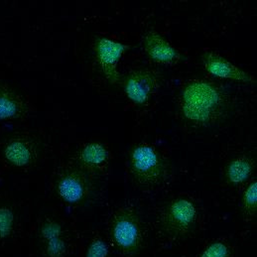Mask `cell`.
<instances>
[{"label": "cell", "instance_id": "3957f363", "mask_svg": "<svg viewBox=\"0 0 257 257\" xmlns=\"http://www.w3.org/2000/svg\"><path fill=\"white\" fill-rule=\"evenodd\" d=\"M201 222L199 203L193 196L183 194L172 198L159 208L154 227L160 242L173 246L195 235Z\"/></svg>", "mask_w": 257, "mask_h": 257}, {"label": "cell", "instance_id": "4fadbf2b", "mask_svg": "<svg viewBox=\"0 0 257 257\" xmlns=\"http://www.w3.org/2000/svg\"><path fill=\"white\" fill-rule=\"evenodd\" d=\"M142 45L148 58L156 64L175 67L183 59L181 53L157 31L145 33Z\"/></svg>", "mask_w": 257, "mask_h": 257}, {"label": "cell", "instance_id": "2e32d148", "mask_svg": "<svg viewBox=\"0 0 257 257\" xmlns=\"http://www.w3.org/2000/svg\"><path fill=\"white\" fill-rule=\"evenodd\" d=\"M235 246L226 237H214L206 241L196 257H235Z\"/></svg>", "mask_w": 257, "mask_h": 257}, {"label": "cell", "instance_id": "8992f818", "mask_svg": "<svg viewBox=\"0 0 257 257\" xmlns=\"http://www.w3.org/2000/svg\"><path fill=\"white\" fill-rule=\"evenodd\" d=\"M96 179L71 160L57 167L52 178L55 198L70 209H78L91 201L96 192Z\"/></svg>", "mask_w": 257, "mask_h": 257}, {"label": "cell", "instance_id": "7c38bea8", "mask_svg": "<svg viewBox=\"0 0 257 257\" xmlns=\"http://www.w3.org/2000/svg\"><path fill=\"white\" fill-rule=\"evenodd\" d=\"M202 62L206 71L216 78L232 80L244 84H255L256 80L249 73L240 69L230 61L212 51H206L202 55Z\"/></svg>", "mask_w": 257, "mask_h": 257}, {"label": "cell", "instance_id": "5bb4252c", "mask_svg": "<svg viewBox=\"0 0 257 257\" xmlns=\"http://www.w3.org/2000/svg\"><path fill=\"white\" fill-rule=\"evenodd\" d=\"M30 105L23 95L6 85H0V121H12L26 117Z\"/></svg>", "mask_w": 257, "mask_h": 257}, {"label": "cell", "instance_id": "7a4b0ae2", "mask_svg": "<svg viewBox=\"0 0 257 257\" xmlns=\"http://www.w3.org/2000/svg\"><path fill=\"white\" fill-rule=\"evenodd\" d=\"M126 172L132 184L148 194L163 190L173 177L169 159L156 144L149 141L137 142L129 148Z\"/></svg>", "mask_w": 257, "mask_h": 257}, {"label": "cell", "instance_id": "ac0fdd59", "mask_svg": "<svg viewBox=\"0 0 257 257\" xmlns=\"http://www.w3.org/2000/svg\"><path fill=\"white\" fill-rule=\"evenodd\" d=\"M240 209L243 219L246 222H253L257 215V180L252 179L244 188L241 194Z\"/></svg>", "mask_w": 257, "mask_h": 257}, {"label": "cell", "instance_id": "8fae6325", "mask_svg": "<svg viewBox=\"0 0 257 257\" xmlns=\"http://www.w3.org/2000/svg\"><path fill=\"white\" fill-rule=\"evenodd\" d=\"M256 158L249 153H239L231 157L224 165L222 177L224 183L232 189H243L253 178Z\"/></svg>", "mask_w": 257, "mask_h": 257}, {"label": "cell", "instance_id": "30bf717a", "mask_svg": "<svg viewBox=\"0 0 257 257\" xmlns=\"http://www.w3.org/2000/svg\"><path fill=\"white\" fill-rule=\"evenodd\" d=\"M92 49L95 62L103 76L111 84L117 83L120 80L118 63L130 46L107 37H99L94 41Z\"/></svg>", "mask_w": 257, "mask_h": 257}, {"label": "cell", "instance_id": "52a82bcc", "mask_svg": "<svg viewBox=\"0 0 257 257\" xmlns=\"http://www.w3.org/2000/svg\"><path fill=\"white\" fill-rule=\"evenodd\" d=\"M162 84L160 73L152 68L135 69L123 78L122 89L131 105L147 109L156 101Z\"/></svg>", "mask_w": 257, "mask_h": 257}, {"label": "cell", "instance_id": "9c48e42d", "mask_svg": "<svg viewBox=\"0 0 257 257\" xmlns=\"http://www.w3.org/2000/svg\"><path fill=\"white\" fill-rule=\"evenodd\" d=\"M71 161L98 180L109 174L112 153L106 144L99 141H88L77 149Z\"/></svg>", "mask_w": 257, "mask_h": 257}, {"label": "cell", "instance_id": "9a60e30c", "mask_svg": "<svg viewBox=\"0 0 257 257\" xmlns=\"http://www.w3.org/2000/svg\"><path fill=\"white\" fill-rule=\"evenodd\" d=\"M19 227V216L15 208L8 203H0V247L14 240Z\"/></svg>", "mask_w": 257, "mask_h": 257}, {"label": "cell", "instance_id": "6da1fadb", "mask_svg": "<svg viewBox=\"0 0 257 257\" xmlns=\"http://www.w3.org/2000/svg\"><path fill=\"white\" fill-rule=\"evenodd\" d=\"M225 92L210 81L191 79L186 82L177 97L178 112L182 120L195 128L214 125L227 110Z\"/></svg>", "mask_w": 257, "mask_h": 257}, {"label": "cell", "instance_id": "ba28073f", "mask_svg": "<svg viewBox=\"0 0 257 257\" xmlns=\"http://www.w3.org/2000/svg\"><path fill=\"white\" fill-rule=\"evenodd\" d=\"M40 158V147L31 136L19 134L9 137L0 146V161L9 169L32 170Z\"/></svg>", "mask_w": 257, "mask_h": 257}, {"label": "cell", "instance_id": "e0dca14e", "mask_svg": "<svg viewBox=\"0 0 257 257\" xmlns=\"http://www.w3.org/2000/svg\"><path fill=\"white\" fill-rule=\"evenodd\" d=\"M80 257H112L107 239L98 231H92L82 244Z\"/></svg>", "mask_w": 257, "mask_h": 257}, {"label": "cell", "instance_id": "5b68a950", "mask_svg": "<svg viewBox=\"0 0 257 257\" xmlns=\"http://www.w3.org/2000/svg\"><path fill=\"white\" fill-rule=\"evenodd\" d=\"M106 239L119 257H139L146 245L147 228L138 209L132 203L116 207L106 223Z\"/></svg>", "mask_w": 257, "mask_h": 257}, {"label": "cell", "instance_id": "277c9868", "mask_svg": "<svg viewBox=\"0 0 257 257\" xmlns=\"http://www.w3.org/2000/svg\"><path fill=\"white\" fill-rule=\"evenodd\" d=\"M32 243L38 257H80L81 237L77 229L64 217L46 214L37 219Z\"/></svg>", "mask_w": 257, "mask_h": 257}]
</instances>
